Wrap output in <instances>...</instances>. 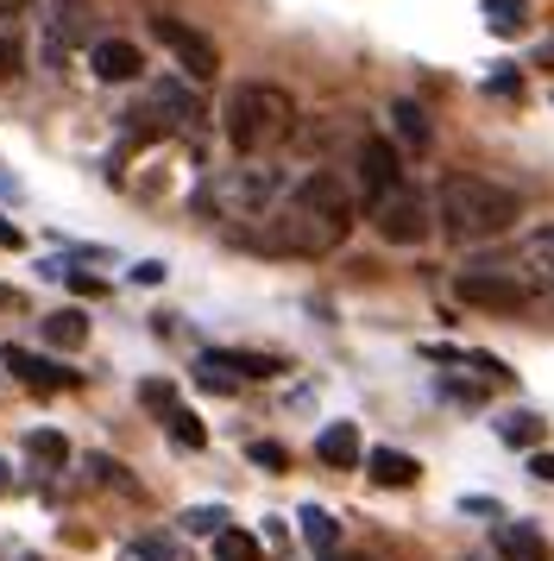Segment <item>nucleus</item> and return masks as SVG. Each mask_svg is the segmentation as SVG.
Here are the masks:
<instances>
[{
	"label": "nucleus",
	"instance_id": "1",
	"mask_svg": "<svg viewBox=\"0 0 554 561\" xmlns=\"http://www.w3.org/2000/svg\"><path fill=\"white\" fill-rule=\"evenodd\" d=\"M258 221H265V228L246 233V247L290 253V259H322L353 233V190L334 178V171H309V178L290 183L272 203V215H258Z\"/></svg>",
	"mask_w": 554,
	"mask_h": 561
},
{
	"label": "nucleus",
	"instance_id": "2",
	"mask_svg": "<svg viewBox=\"0 0 554 561\" xmlns=\"http://www.w3.org/2000/svg\"><path fill=\"white\" fill-rule=\"evenodd\" d=\"M428 215H435V228L448 233V240L473 247V240H498V233L523 215V203H517V190H504V183H492V178L453 171V178H441Z\"/></svg>",
	"mask_w": 554,
	"mask_h": 561
},
{
	"label": "nucleus",
	"instance_id": "3",
	"mask_svg": "<svg viewBox=\"0 0 554 561\" xmlns=\"http://www.w3.org/2000/svg\"><path fill=\"white\" fill-rule=\"evenodd\" d=\"M297 133V102L277 82H240L227 95V139L240 158H265Z\"/></svg>",
	"mask_w": 554,
	"mask_h": 561
},
{
	"label": "nucleus",
	"instance_id": "4",
	"mask_svg": "<svg viewBox=\"0 0 554 561\" xmlns=\"http://www.w3.org/2000/svg\"><path fill=\"white\" fill-rule=\"evenodd\" d=\"M290 183H284V171H258V164H246V171H221L215 178V190L201 196V203H215L227 215V221H258V215H272V203L284 196Z\"/></svg>",
	"mask_w": 554,
	"mask_h": 561
},
{
	"label": "nucleus",
	"instance_id": "5",
	"mask_svg": "<svg viewBox=\"0 0 554 561\" xmlns=\"http://www.w3.org/2000/svg\"><path fill=\"white\" fill-rule=\"evenodd\" d=\"M151 38H158V45L176 57L183 82H215V70H221V51H215V38H208V32H196L189 20H171V13H151Z\"/></svg>",
	"mask_w": 554,
	"mask_h": 561
},
{
	"label": "nucleus",
	"instance_id": "6",
	"mask_svg": "<svg viewBox=\"0 0 554 561\" xmlns=\"http://www.w3.org/2000/svg\"><path fill=\"white\" fill-rule=\"evenodd\" d=\"M372 228H378V240H391V247H423L428 233H435V215H428V203L416 190L397 183L384 203H372Z\"/></svg>",
	"mask_w": 554,
	"mask_h": 561
},
{
	"label": "nucleus",
	"instance_id": "7",
	"mask_svg": "<svg viewBox=\"0 0 554 561\" xmlns=\"http://www.w3.org/2000/svg\"><path fill=\"white\" fill-rule=\"evenodd\" d=\"M504 278L523 284L529 297L554 290V221H542V228H529L523 240H517V253H510V265H504Z\"/></svg>",
	"mask_w": 554,
	"mask_h": 561
},
{
	"label": "nucleus",
	"instance_id": "8",
	"mask_svg": "<svg viewBox=\"0 0 554 561\" xmlns=\"http://www.w3.org/2000/svg\"><path fill=\"white\" fill-rule=\"evenodd\" d=\"M95 38V7L89 0H50V20H45V57H70L76 45Z\"/></svg>",
	"mask_w": 554,
	"mask_h": 561
},
{
	"label": "nucleus",
	"instance_id": "9",
	"mask_svg": "<svg viewBox=\"0 0 554 561\" xmlns=\"http://www.w3.org/2000/svg\"><path fill=\"white\" fill-rule=\"evenodd\" d=\"M353 171H359V196H366V203H384L403 183V164H397V146H391V139H359Z\"/></svg>",
	"mask_w": 554,
	"mask_h": 561
},
{
	"label": "nucleus",
	"instance_id": "10",
	"mask_svg": "<svg viewBox=\"0 0 554 561\" xmlns=\"http://www.w3.org/2000/svg\"><path fill=\"white\" fill-rule=\"evenodd\" d=\"M453 297L473 304V309H523L529 304V290L510 284L504 272H460V278H453Z\"/></svg>",
	"mask_w": 554,
	"mask_h": 561
},
{
	"label": "nucleus",
	"instance_id": "11",
	"mask_svg": "<svg viewBox=\"0 0 554 561\" xmlns=\"http://www.w3.org/2000/svg\"><path fill=\"white\" fill-rule=\"evenodd\" d=\"M201 373H221V379H277L284 359L277 354H246V347H215V354L196 359Z\"/></svg>",
	"mask_w": 554,
	"mask_h": 561
},
{
	"label": "nucleus",
	"instance_id": "12",
	"mask_svg": "<svg viewBox=\"0 0 554 561\" xmlns=\"http://www.w3.org/2000/svg\"><path fill=\"white\" fill-rule=\"evenodd\" d=\"M89 70H95L101 82H139L146 57H139V45H126V38H95V51H89Z\"/></svg>",
	"mask_w": 554,
	"mask_h": 561
},
{
	"label": "nucleus",
	"instance_id": "13",
	"mask_svg": "<svg viewBox=\"0 0 554 561\" xmlns=\"http://www.w3.org/2000/svg\"><path fill=\"white\" fill-rule=\"evenodd\" d=\"M7 373H20L25 385H38V391H57V385H70L76 373H64L57 359L45 354H25V347H7Z\"/></svg>",
	"mask_w": 554,
	"mask_h": 561
},
{
	"label": "nucleus",
	"instance_id": "14",
	"mask_svg": "<svg viewBox=\"0 0 554 561\" xmlns=\"http://www.w3.org/2000/svg\"><path fill=\"white\" fill-rule=\"evenodd\" d=\"M151 107H158V114H176L171 127H201V102L189 95V82H176V77H164L151 89Z\"/></svg>",
	"mask_w": 554,
	"mask_h": 561
},
{
	"label": "nucleus",
	"instance_id": "15",
	"mask_svg": "<svg viewBox=\"0 0 554 561\" xmlns=\"http://www.w3.org/2000/svg\"><path fill=\"white\" fill-rule=\"evenodd\" d=\"M498 556L504 561H549V542L535 524H498Z\"/></svg>",
	"mask_w": 554,
	"mask_h": 561
},
{
	"label": "nucleus",
	"instance_id": "16",
	"mask_svg": "<svg viewBox=\"0 0 554 561\" xmlns=\"http://www.w3.org/2000/svg\"><path fill=\"white\" fill-rule=\"evenodd\" d=\"M366 467H372L378 485H416V480H423V467H416L409 455H397V448H372Z\"/></svg>",
	"mask_w": 554,
	"mask_h": 561
},
{
	"label": "nucleus",
	"instance_id": "17",
	"mask_svg": "<svg viewBox=\"0 0 554 561\" xmlns=\"http://www.w3.org/2000/svg\"><path fill=\"white\" fill-rule=\"evenodd\" d=\"M315 455H322L327 467H353L366 448H359V430H353V423H327L322 442H315Z\"/></svg>",
	"mask_w": 554,
	"mask_h": 561
},
{
	"label": "nucleus",
	"instance_id": "18",
	"mask_svg": "<svg viewBox=\"0 0 554 561\" xmlns=\"http://www.w3.org/2000/svg\"><path fill=\"white\" fill-rule=\"evenodd\" d=\"M391 127H397V139L409 152H428V139H435V133H428V114L416 102H391Z\"/></svg>",
	"mask_w": 554,
	"mask_h": 561
},
{
	"label": "nucleus",
	"instance_id": "19",
	"mask_svg": "<svg viewBox=\"0 0 554 561\" xmlns=\"http://www.w3.org/2000/svg\"><path fill=\"white\" fill-rule=\"evenodd\" d=\"M542 430H549V423H542L535 410H510V416H498V435L510 442V448H542Z\"/></svg>",
	"mask_w": 554,
	"mask_h": 561
},
{
	"label": "nucleus",
	"instance_id": "20",
	"mask_svg": "<svg viewBox=\"0 0 554 561\" xmlns=\"http://www.w3.org/2000/svg\"><path fill=\"white\" fill-rule=\"evenodd\" d=\"M45 341L50 347H82V341H89V316H82V309H57V316H45Z\"/></svg>",
	"mask_w": 554,
	"mask_h": 561
},
{
	"label": "nucleus",
	"instance_id": "21",
	"mask_svg": "<svg viewBox=\"0 0 554 561\" xmlns=\"http://www.w3.org/2000/svg\"><path fill=\"white\" fill-rule=\"evenodd\" d=\"M485 26L498 32V38H517L529 26V7L523 0H485Z\"/></svg>",
	"mask_w": 554,
	"mask_h": 561
},
{
	"label": "nucleus",
	"instance_id": "22",
	"mask_svg": "<svg viewBox=\"0 0 554 561\" xmlns=\"http://www.w3.org/2000/svg\"><path fill=\"white\" fill-rule=\"evenodd\" d=\"M25 455L38 460V467H64V460H70V442L57 430H32L25 435Z\"/></svg>",
	"mask_w": 554,
	"mask_h": 561
},
{
	"label": "nucleus",
	"instance_id": "23",
	"mask_svg": "<svg viewBox=\"0 0 554 561\" xmlns=\"http://www.w3.org/2000/svg\"><path fill=\"white\" fill-rule=\"evenodd\" d=\"M164 423H171V442H176V448H201V442H208V430H201L196 410L171 404V410H164Z\"/></svg>",
	"mask_w": 554,
	"mask_h": 561
},
{
	"label": "nucleus",
	"instance_id": "24",
	"mask_svg": "<svg viewBox=\"0 0 554 561\" xmlns=\"http://www.w3.org/2000/svg\"><path fill=\"white\" fill-rule=\"evenodd\" d=\"M215 556H221V561H265V549H258V536H246V530H233V524H227V530L215 536Z\"/></svg>",
	"mask_w": 554,
	"mask_h": 561
},
{
	"label": "nucleus",
	"instance_id": "25",
	"mask_svg": "<svg viewBox=\"0 0 554 561\" xmlns=\"http://www.w3.org/2000/svg\"><path fill=\"white\" fill-rule=\"evenodd\" d=\"M297 524H302V542H309L315 556H327V549H334V536H341V530H334V517H327V511H315V505L302 511Z\"/></svg>",
	"mask_w": 554,
	"mask_h": 561
},
{
	"label": "nucleus",
	"instance_id": "26",
	"mask_svg": "<svg viewBox=\"0 0 554 561\" xmlns=\"http://www.w3.org/2000/svg\"><path fill=\"white\" fill-rule=\"evenodd\" d=\"M183 530H189V536H221L227 530V511H208V505L183 511Z\"/></svg>",
	"mask_w": 554,
	"mask_h": 561
},
{
	"label": "nucleus",
	"instance_id": "27",
	"mask_svg": "<svg viewBox=\"0 0 554 561\" xmlns=\"http://www.w3.org/2000/svg\"><path fill=\"white\" fill-rule=\"evenodd\" d=\"M485 89H492V95H523V77H517L510 64H498V70L485 77Z\"/></svg>",
	"mask_w": 554,
	"mask_h": 561
},
{
	"label": "nucleus",
	"instance_id": "28",
	"mask_svg": "<svg viewBox=\"0 0 554 561\" xmlns=\"http://www.w3.org/2000/svg\"><path fill=\"white\" fill-rule=\"evenodd\" d=\"M246 455L258 460V467H272V473H277V467H290V455H284V448H277V442H252Z\"/></svg>",
	"mask_w": 554,
	"mask_h": 561
},
{
	"label": "nucleus",
	"instance_id": "29",
	"mask_svg": "<svg viewBox=\"0 0 554 561\" xmlns=\"http://www.w3.org/2000/svg\"><path fill=\"white\" fill-rule=\"evenodd\" d=\"M13 77H20V45L0 32V82H13Z\"/></svg>",
	"mask_w": 554,
	"mask_h": 561
},
{
	"label": "nucleus",
	"instance_id": "30",
	"mask_svg": "<svg viewBox=\"0 0 554 561\" xmlns=\"http://www.w3.org/2000/svg\"><path fill=\"white\" fill-rule=\"evenodd\" d=\"M132 561H176V549H164V542H139Z\"/></svg>",
	"mask_w": 554,
	"mask_h": 561
},
{
	"label": "nucleus",
	"instance_id": "31",
	"mask_svg": "<svg viewBox=\"0 0 554 561\" xmlns=\"http://www.w3.org/2000/svg\"><path fill=\"white\" fill-rule=\"evenodd\" d=\"M139 398H146L151 410H171L176 398H171V385H146V391H139Z\"/></svg>",
	"mask_w": 554,
	"mask_h": 561
},
{
	"label": "nucleus",
	"instance_id": "32",
	"mask_svg": "<svg viewBox=\"0 0 554 561\" xmlns=\"http://www.w3.org/2000/svg\"><path fill=\"white\" fill-rule=\"evenodd\" d=\"M529 473H535V480H549V485H554V455H542V448H535V455H529Z\"/></svg>",
	"mask_w": 554,
	"mask_h": 561
},
{
	"label": "nucleus",
	"instance_id": "33",
	"mask_svg": "<svg viewBox=\"0 0 554 561\" xmlns=\"http://www.w3.org/2000/svg\"><path fill=\"white\" fill-rule=\"evenodd\" d=\"M132 278H139V284H158V278H164V265H158V259H146V265H132Z\"/></svg>",
	"mask_w": 554,
	"mask_h": 561
},
{
	"label": "nucleus",
	"instance_id": "34",
	"mask_svg": "<svg viewBox=\"0 0 554 561\" xmlns=\"http://www.w3.org/2000/svg\"><path fill=\"white\" fill-rule=\"evenodd\" d=\"M25 7H32V0H0V26H7V20H20Z\"/></svg>",
	"mask_w": 554,
	"mask_h": 561
},
{
	"label": "nucleus",
	"instance_id": "35",
	"mask_svg": "<svg viewBox=\"0 0 554 561\" xmlns=\"http://www.w3.org/2000/svg\"><path fill=\"white\" fill-rule=\"evenodd\" d=\"M0 247H20V228L13 221H0Z\"/></svg>",
	"mask_w": 554,
	"mask_h": 561
},
{
	"label": "nucleus",
	"instance_id": "36",
	"mask_svg": "<svg viewBox=\"0 0 554 561\" xmlns=\"http://www.w3.org/2000/svg\"><path fill=\"white\" fill-rule=\"evenodd\" d=\"M0 492H7V467H0Z\"/></svg>",
	"mask_w": 554,
	"mask_h": 561
}]
</instances>
